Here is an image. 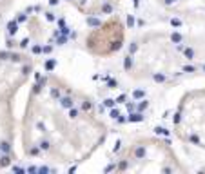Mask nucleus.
Returning <instances> with one entry per match:
<instances>
[{
    "label": "nucleus",
    "instance_id": "f257e3e1",
    "mask_svg": "<svg viewBox=\"0 0 205 174\" xmlns=\"http://www.w3.org/2000/svg\"><path fill=\"white\" fill-rule=\"evenodd\" d=\"M107 132L91 98L62 76L44 74L31 85L20 120V147L27 160L80 165L103 145Z\"/></svg>",
    "mask_w": 205,
    "mask_h": 174
},
{
    "label": "nucleus",
    "instance_id": "f03ea898",
    "mask_svg": "<svg viewBox=\"0 0 205 174\" xmlns=\"http://www.w3.org/2000/svg\"><path fill=\"white\" fill-rule=\"evenodd\" d=\"M192 69L194 54L189 44L171 29H149L138 34L123 54V71L134 82L163 85Z\"/></svg>",
    "mask_w": 205,
    "mask_h": 174
},
{
    "label": "nucleus",
    "instance_id": "7ed1b4c3",
    "mask_svg": "<svg viewBox=\"0 0 205 174\" xmlns=\"http://www.w3.org/2000/svg\"><path fill=\"white\" fill-rule=\"evenodd\" d=\"M33 73V60L27 54L0 49V169L17 160L15 156V102Z\"/></svg>",
    "mask_w": 205,
    "mask_h": 174
},
{
    "label": "nucleus",
    "instance_id": "20e7f679",
    "mask_svg": "<svg viewBox=\"0 0 205 174\" xmlns=\"http://www.w3.org/2000/svg\"><path fill=\"white\" fill-rule=\"evenodd\" d=\"M113 171L136 174H178L187 172V167L178 158L176 151L165 140L154 136H138L127 142L113 158Z\"/></svg>",
    "mask_w": 205,
    "mask_h": 174
},
{
    "label": "nucleus",
    "instance_id": "39448f33",
    "mask_svg": "<svg viewBox=\"0 0 205 174\" xmlns=\"http://www.w3.org/2000/svg\"><path fill=\"white\" fill-rule=\"evenodd\" d=\"M172 131L182 143L205 151V87L182 94L172 114Z\"/></svg>",
    "mask_w": 205,
    "mask_h": 174
},
{
    "label": "nucleus",
    "instance_id": "423d86ee",
    "mask_svg": "<svg viewBox=\"0 0 205 174\" xmlns=\"http://www.w3.org/2000/svg\"><path fill=\"white\" fill-rule=\"evenodd\" d=\"M125 36L127 33L122 18L113 13L109 17H103L102 24L87 33L86 49L94 56L109 58L125 46Z\"/></svg>",
    "mask_w": 205,
    "mask_h": 174
},
{
    "label": "nucleus",
    "instance_id": "0eeeda50",
    "mask_svg": "<svg viewBox=\"0 0 205 174\" xmlns=\"http://www.w3.org/2000/svg\"><path fill=\"white\" fill-rule=\"evenodd\" d=\"M158 4L171 17L189 24H205V0H158Z\"/></svg>",
    "mask_w": 205,
    "mask_h": 174
},
{
    "label": "nucleus",
    "instance_id": "6e6552de",
    "mask_svg": "<svg viewBox=\"0 0 205 174\" xmlns=\"http://www.w3.org/2000/svg\"><path fill=\"white\" fill-rule=\"evenodd\" d=\"M64 4L71 6L76 13L91 18H103L114 13L122 0H62Z\"/></svg>",
    "mask_w": 205,
    "mask_h": 174
},
{
    "label": "nucleus",
    "instance_id": "1a4fd4ad",
    "mask_svg": "<svg viewBox=\"0 0 205 174\" xmlns=\"http://www.w3.org/2000/svg\"><path fill=\"white\" fill-rule=\"evenodd\" d=\"M15 2V0H0V9H4V7H7V6H11V4Z\"/></svg>",
    "mask_w": 205,
    "mask_h": 174
}]
</instances>
